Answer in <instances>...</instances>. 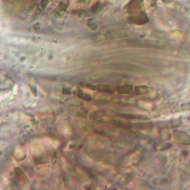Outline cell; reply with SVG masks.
Listing matches in <instances>:
<instances>
[{"mask_svg":"<svg viewBox=\"0 0 190 190\" xmlns=\"http://www.w3.org/2000/svg\"><path fill=\"white\" fill-rule=\"evenodd\" d=\"M174 139L177 142L186 146L190 145V136L188 134L182 131H177L174 134Z\"/></svg>","mask_w":190,"mask_h":190,"instance_id":"1","label":"cell"},{"mask_svg":"<svg viewBox=\"0 0 190 190\" xmlns=\"http://www.w3.org/2000/svg\"><path fill=\"white\" fill-rule=\"evenodd\" d=\"M14 172L16 173V176L18 177L20 181L24 183H26L29 182V179L26 176L25 174L18 167L14 168Z\"/></svg>","mask_w":190,"mask_h":190,"instance_id":"2","label":"cell"},{"mask_svg":"<svg viewBox=\"0 0 190 190\" xmlns=\"http://www.w3.org/2000/svg\"><path fill=\"white\" fill-rule=\"evenodd\" d=\"M154 124L150 122L147 123H136L135 124V127L140 130H151Z\"/></svg>","mask_w":190,"mask_h":190,"instance_id":"3","label":"cell"},{"mask_svg":"<svg viewBox=\"0 0 190 190\" xmlns=\"http://www.w3.org/2000/svg\"><path fill=\"white\" fill-rule=\"evenodd\" d=\"M171 147H172V144L170 143L163 142L156 144L154 146V148L156 150L158 151H163L171 148Z\"/></svg>","mask_w":190,"mask_h":190,"instance_id":"4","label":"cell"},{"mask_svg":"<svg viewBox=\"0 0 190 190\" xmlns=\"http://www.w3.org/2000/svg\"><path fill=\"white\" fill-rule=\"evenodd\" d=\"M149 87L146 86H136L135 87V93L136 95H142L145 94L149 92Z\"/></svg>","mask_w":190,"mask_h":190,"instance_id":"5","label":"cell"},{"mask_svg":"<svg viewBox=\"0 0 190 190\" xmlns=\"http://www.w3.org/2000/svg\"><path fill=\"white\" fill-rule=\"evenodd\" d=\"M133 89V87L131 85H124L119 88V92L122 94H130Z\"/></svg>","mask_w":190,"mask_h":190,"instance_id":"6","label":"cell"},{"mask_svg":"<svg viewBox=\"0 0 190 190\" xmlns=\"http://www.w3.org/2000/svg\"><path fill=\"white\" fill-rule=\"evenodd\" d=\"M154 183L156 185H163L167 183L168 182V179L167 178H158L155 179L154 181H153Z\"/></svg>","mask_w":190,"mask_h":190,"instance_id":"7","label":"cell"},{"mask_svg":"<svg viewBox=\"0 0 190 190\" xmlns=\"http://www.w3.org/2000/svg\"><path fill=\"white\" fill-rule=\"evenodd\" d=\"M181 108L183 110H190V102L182 105Z\"/></svg>","mask_w":190,"mask_h":190,"instance_id":"8","label":"cell"}]
</instances>
